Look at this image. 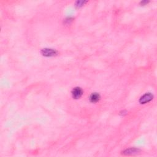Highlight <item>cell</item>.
<instances>
[{
	"label": "cell",
	"instance_id": "cell-2",
	"mask_svg": "<svg viewBox=\"0 0 157 157\" xmlns=\"http://www.w3.org/2000/svg\"><path fill=\"white\" fill-rule=\"evenodd\" d=\"M154 98V96L151 93H147L144 95H142L139 99V102L142 104H146V103L149 102Z\"/></svg>",
	"mask_w": 157,
	"mask_h": 157
},
{
	"label": "cell",
	"instance_id": "cell-4",
	"mask_svg": "<svg viewBox=\"0 0 157 157\" xmlns=\"http://www.w3.org/2000/svg\"><path fill=\"white\" fill-rule=\"evenodd\" d=\"M100 95L98 93H93L92 95L90 96V101L92 103H96L100 100Z\"/></svg>",
	"mask_w": 157,
	"mask_h": 157
},
{
	"label": "cell",
	"instance_id": "cell-5",
	"mask_svg": "<svg viewBox=\"0 0 157 157\" xmlns=\"http://www.w3.org/2000/svg\"><path fill=\"white\" fill-rule=\"evenodd\" d=\"M139 150L135 149V148H130V149H126L125 151L123 152V154L126 155H134L137 154Z\"/></svg>",
	"mask_w": 157,
	"mask_h": 157
},
{
	"label": "cell",
	"instance_id": "cell-6",
	"mask_svg": "<svg viewBox=\"0 0 157 157\" xmlns=\"http://www.w3.org/2000/svg\"><path fill=\"white\" fill-rule=\"evenodd\" d=\"M87 1H76L75 3V6L78 7H82L85 4H86Z\"/></svg>",
	"mask_w": 157,
	"mask_h": 157
},
{
	"label": "cell",
	"instance_id": "cell-1",
	"mask_svg": "<svg viewBox=\"0 0 157 157\" xmlns=\"http://www.w3.org/2000/svg\"><path fill=\"white\" fill-rule=\"evenodd\" d=\"M41 54L47 57H54L58 54V52L53 49H49V48H45L43 49L41 51Z\"/></svg>",
	"mask_w": 157,
	"mask_h": 157
},
{
	"label": "cell",
	"instance_id": "cell-3",
	"mask_svg": "<svg viewBox=\"0 0 157 157\" xmlns=\"http://www.w3.org/2000/svg\"><path fill=\"white\" fill-rule=\"evenodd\" d=\"M72 96L75 100L79 99V98H81V96L83 95V90L81 88L79 87H75L73 89V90L71 92Z\"/></svg>",
	"mask_w": 157,
	"mask_h": 157
}]
</instances>
